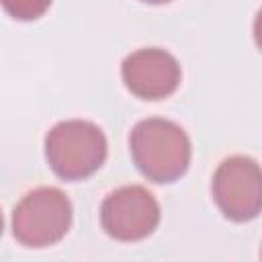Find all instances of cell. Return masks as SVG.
I'll return each instance as SVG.
<instances>
[{
    "label": "cell",
    "mask_w": 262,
    "mask_h": 262,
    "mask_svg": "<svg viewBox=\"0 0 262 262\" xmlns=\"http://www.w3.org/2000/svg\"><path fill=\"white\" fill-rule=\"evenodd\" d=\"M129 151L137 170L158 184L178 180L188 170L192 156L186 131L162 117L143 119L131 129Z\"/></svg>",
    "instance_id": "1"
},
{
    "label": "cell",
    "mask_w": 262,
    "mask_h": 262,
    "mask_svg": "<svg viewBox=\"0 0 262 262\" xmlns=\"http://www.w3.org/2000/svg\"><path fill=\"white\" fill-rule=\"evenodd\" d=\"M106 137L98 125L68 119L53 125L45 137V158L61 180H84L106 160Z\"/></svg>",
    "instance_id": "2"
},
{
    "label": "cell",
    "mask_w": 262,
    "mask_h": 262,
    "mask_svg": "<svg viewBox=\"0 0 262 262\" xmlns=\"http://www.w3.org/2000/svg\"><path fill=\"white\" fill-rule=\"evenodd\" d=\"M72 225V203L53 186L27 192L12 211V235L25 248L57 244Z\"/></svg>",
    "instance_id": "3"
},
{
    "label": "cell",
    "mask_w": 262,
    "mask_h": 262,
    "mask_svg": "<svg viewBox=\"0 0 262 262\" xmlns=\"http://www.w3.org/2000/svg\"><path fill=\"white\" fill-rule=\"evenodd\" d=\"M213 201L235 223L252 221L262 211V168L254 158L229 156L225 158L211 180Z\"/></svg>",
    "instance_id": "4"
},
{
    "label": "cell",
    "mask_w": 262,
    "mask_h": 262,
    "mask_svg": "<svg viewBox=\"0 0 262 262\" xmlns=\"http://www.w3.org/2000/svg\"><path fill=\"white\" fill-rule=\"evenodd\" d=\"M158 223L160 205L156 196L139 184L113 190L100 205V225L119 242H139L151 235Z\"/></svg>",
    "instance_id": "5"
},
{
    "label": "cell",
    "mask_w": 262,
    "mask_h": 262,
    "mask_svg": "<svg viewBox=\"0 0 262 262\" xmlns=\"http://www.w3.org/2000/svg\"><path fill=\"white\" fill-rule=\"evenodd\" d=\"M121 78L127 90L137 98L162 100L176 92L182 70L178 59L166 49L143 47L123 59Z\"/></svg>",
    "instance_id": "6"
},
{
    "label": "cell",
    "mask_w": 262,
    "mask_h": 262,
    "mask_svg": "<svg viewBox=\"0 0 262 262\" xmlns=\"http://www.w3.org/2000/svg\"><path fill=\"white\" fill-rule=\"evenodd\" d=\"M2 6L16 20H35L51 6V0H2Z\"/></svg>",
    "instance_id": "7"
},
{
    "label": "cell",
    "mask_w": 262,
    "mask_h": 262,
    "mask_svg": "<svg viewBox=\"0 0 262 262\" xmlns=\"http://www.w3.org/2000/svg\"><path fill=\"white\" fill-rule=\"evenodd\" d=\"M254 41L262 51V8L256 12V18H254Z\"/></svg>",
    "instance_id": "8"
},
{
    "label": "cell",
    "mask_w": 262,
    "mask_h": 262,
    "mask_svg": "<svg viewBox=\"0 0 262 262\" xmlns=\"http://www.w3.org/2000/svg\"><path fill=\"white\" fill-rule=\"evenodd\" d=\"M141 2H147V4H166L170 0H141Z\"/></svg>",
    "instance_id": "9"
},
{
    "label": "cell",
    "mask_w": 262,
    "mask_h": 262,
    "mask_svg": "<svg viewBox=\"0 0 262 262\" xmlns=\"http://www.w3.org/2000/svg\"><path fill=\"white\" fill-rule=\"evenodd\" d=\"M260 256H262V252H260Z\"/></svg>",
    "instance_id": "10"
}]
</instances>
